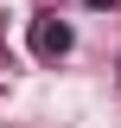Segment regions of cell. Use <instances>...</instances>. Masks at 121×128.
Returning a JSON list of instances; mask_svg holds the SVG:
<instances>
[{"mask_svg": "<svg viewBox=\"0 0 121 128\" xmlns=\"http://www.w3.org/2000/svg\"><path fill=\"white\" fill-rule=\"evenodd\" d=\"M70 45H76V32L64 26V19H38V26H32V51H38V58H64Z\"/></svg>", "mask_w": 121, "mask_h": 128, "instance_id": "6da1fadb", "label": "cell"}]
</instances>
